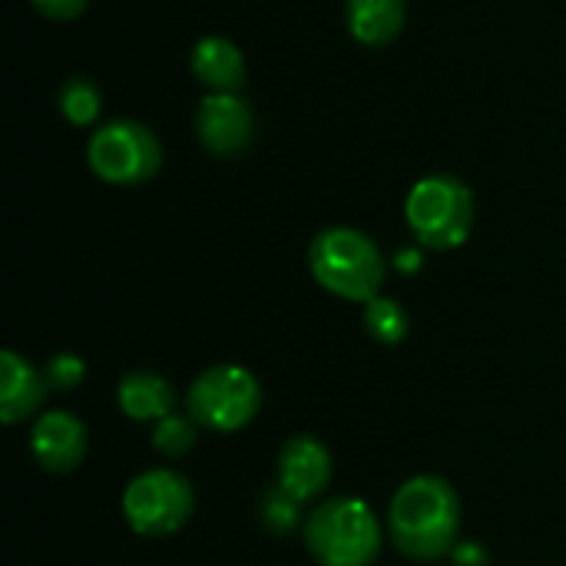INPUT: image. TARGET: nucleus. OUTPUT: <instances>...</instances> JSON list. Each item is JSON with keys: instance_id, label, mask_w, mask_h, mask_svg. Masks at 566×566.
Returning a JSON list of instances; mask_svg holds the SVG:
<instances>
[{"instance_id": "nucleus-19", "label": "nucleus", "mask_w": 566, "mask_h": 566, "mask_svg": "<svg viewBox=\"0 0 566 566\" xmlns=\"http://www.w3.org/2000/svg\"><path fill=\"white\" fill-rule=\"evenodd\" d=\"M43 375L50 381L53 391H70L76 385H83L86 378V361L73 352H56L46 365H43Z\"/></svg>"}, {"instance_id": "nucleus-17", "label": "nucleus", "mask_w": 566, "mask_h": 566, "mask_svg": "<svg viewBox=\"0 0 566 566\" xmlns=\"http://www.w3.org/2000/svg\"><path fill=\"white\" fill-rule=\"evenodd\" d=\"M196 441H199V424L189 415H176V411L156 421L149 438L153 451H159L163 458H182L196 448Z\"/></svg>"}, {"instance_id": "nucleus-5", "label": "nucleus", "mask_w": 566, "mask_h": 566, "mask_svg": "<svg viewBox=\"0 0 566 566\" xmlns=\"http://www.w3.org/2000/svg\"><path fill=\"white\" fill-rule=\"evenodd\" d=\"M262 385L242 365H212L186 391V411L199 428L216 434L242 431L262 411Z\"/></svg>"}, {"instance_id": "nucleus-20", "label": "nucleus", "mask_w": 566, "mask_h": 566, "mask_svg": "<svg viewBox=\"0 0 566 566\" xmlns=\"http://www.w3.org/2000/svg\"><path fill=\"white\" fill-rule=\"evenodd\" d=\"M30 3H33L43 17L66 23V20H76V17L86 10V3H90V0H30Z\"/></svg>"}, {"instance_id": "nucleus-6", "label": "nucleus", "mask_w": 566, "mask_h": 566, "mask_svg": "<svg viewBox=\"0 0 566 566\" xmlns=\"http://www.w3.org/2000/svg\"><path fill=\"white\" fill-rule=\"evenodd\" d=\"M196 511V494L189 478L172 468H149L136 474L123 491V517L133 534L146 541H163L179 534Z\"/></svg>"}, {"instance_id": "nucleus-3", "label": "nucleus", "mask_w": 566, "mask_h": 566, "mask_svg": "<svg viewBox=\"0 0 566 566\" xmlns=\"http://www.w3.org/2000/svg\"><path fill=\"white\" fill-rule=\"evenodd\" d=\"M302 534L318 566H371L385 544L375 511L358 497H335L318 504L305 517Z\"/></svg>"}, {"instance_id": "nucleus-8", "label": "nucleus", "mask_w": 566, "mask_h": 566, "mask_svg": "<svg viewBox=\"0 0 566 566\" xmlns=\"http://www.w3.org/2000/svg\"><path fill=\"white\" fill-rule=\"evenodd\" d=\"M332 474H335L332 451L315 434H292L282 444L275 478H279V488L292 494L295 501L312 504L318 494H325V488L332 484Z\"/></svg>"}, {"instance_id": "nucleus-2", "label": "nucleus", "mask_w": 566, "mask_h": 566, "mask_svg": "<svg viewBox=\"0 0 566 566\" xmlns=\"http://www.w3.org/2000/svg\"><path fill=\"white\" fill-rule=\"evenodd\" d=\"M308 269L325 292L361 305L381 295L388 275V262L381 249L352 226L322 229L308 245Z\"/></svg>"}, {"instance_id": "nucleus-1", "label": "nucleus", "mask_w": 566, "mask_h": 566, "mask_svg": "<svg viewBox=\"0 0 566 566\" xmlns=\"http://www.w3.org/2000/svg\"><path fill=\"white\" fill-rule=\"evenodd\" d=\"M391 544L421 564H434L454 554L461 544V497L441 474L408 478L388 507Z\"/></svg>"}, {"instance_id": "nucleus-10", "label": "nucleus", "mask_w": 566, "mask_h": 566, "mask_svg": "<svg viewBox=\"0 0 566 566\" xmlns=\"http://www.w3.org/2000/svg\"><path fill=\"white\" fill-rule=\"evenodd\" d=\"M86 424L70 411H43L30 431V454L46 474H70L86 461Z\"/></svg>"}, {"instance_id": "nucleus-18", "label": "nucleus", "mask_w": 566, "mask_h": 566, "mask_svg": "<svg viewBox=\"0 0 566 566\" xmlns=\"http://www.w3.org/2000/svg\"><path fill=\"white\" fill-rule=\"evenodd\" d=\"M262 524L272 531V534H279V537H285V534H292L298 524H302V501H295L292 494H285L279 484L262 497Z\"/></svg>"}, {"instance_id": "nucleus-14", "label": "nucleus", "mask_w": 566, "mask_h": 566, "mask_svg": "<svg viewBox=\"0 0 566 566\" xmlns=\"http://www.w3.org/2000/svg\"><path fill=\"white\" fill-rule=\"evenodd\" d=\"M408 20V0H348V30L358 43L385 46Z\"/></svg>"}, {"instance_id": "nucleus-22", "label": "nucleus", "mask_w": 566, "mask_h": 566, "mask_svg": "<svg viewBox=\"0 0 566 566\" xmlns=\"http://www.w3.org/2000/svg\"><path fill=\"white\" fill-rule=\"evenodd\" d=\"M395 262H398V269H401L405 275H415V272L421 269V262H424V259H421V252H418V249H405V252H398V259H395Z\"/></svg>"}, {"instance_id": "nucleus-7", "label": "nucleus", "mask_w": 566, "mask_h": 566, "mask_svg": "<svg viewBox=\"0 0 566 566\" xmlns=\"http://www.w3.org/2000/svg\"><path fill=\"white\" fill-rule=\"evenodd\" d=\"M90 169L109 186H143L163 166V146L143 123L116 119L93 133L86 149Z\"/></svg>"}, {"instance_id": "nucleus-15", "label": "nucleus", "mask_w": 566, "mask_h": 566, "mask_svg": "<svg viewBox=\"0 0 566 566\" xmlns=\"http://www.w3.org/2000/svg\"><path fill=\"white\" fill-rule=\"evenodd\" d=\"M365 332L381 342V345H398L408 338L411 332V318H408V308L398 302V298H388V295H378L365 305Z\"/></svg>"}, {"instance_id": "nucleus-9", "label": "nucleus", "mask_w": 566, "mask_h": 566, "mask_svg": "<svg viewBox=\"0 0 566 566\" xmlns=\"http://www.w3.org/2000/svg\"><path fill=\"white\" fill-rule=\"evenodd\" d=\"M252 106L235 93H209L196 116L199 143L216 156H239L252 143Z\"/></svg>"}, {"instance_id": "nucleus-21", "label": "nucleus", "mask_w": 566, "mask_h": 566, "mask_svg": "<svg viewBox=\"0 0 566 566\" xmlns=\"http://www.w3.org/2000/svg\"><path fill=\"white\" fill-rule=\"evenodd\" d=\"M451 564L454 566H491V554L484 544L478 541H461L451 554Z\"/></svg>"}, {"instance_id": "nucleus-11", "label": "nucleus", "mask_w": 566, "mask_h": 566, "mask_svg": "<svg viewBox=\"0 0 566 566\" xmlns=\"http://www.w3.org/2000/svg\"><path fill=\"white\" fill-rule=\"evenodd\" d=\"M50 381L43 368L27 361L20 352H0V421L17 424L40 411L46 401Z\"/></svg>"}, {"instance_id": "nucleus-12", "label": "nucleus", "mask_w": 566, "mask_h": 566, "mask_svg": "<svg viewBox=\"0 0 566 566\" xmlns=\"http://www.w3.org/2000/svg\"><path fill=\"white\" fill-rule=\"evenodd\" d=\"M189 66L196 80L206 83L212 93H235L245 83V56L226 36H202L192 46Z\"/></svg>"}, {"instance_id": "nucleus-13", "label": "nucleus", "mask_w": 566, "mask_h": 566, "mask_svg": "<svg viewBox=\"0 0 566 566\" xmlns=\"http://www.w3.org/2000/svg\"><path fill=\"white\" fill-rule=\"evenodd\" d=\"M116 405L129 421H163L176 411V388L156 371H129L116 388Z\"/></svg>"}, {"instance_id": "nucleus-16", "label": "nucleus", "mask_w": 566, "mask_h": 566, "mask_svg": "<svg viewBox=\"0 0 566 566\" xmlns=\"http://www.w3.org/2000/svg\"><path fill=\"white\" fill-rule=\"evenodd\" d=\"M56 106L73 126H90V123H96V116L103 109V96H99L96 83H90L86 76H70L56 93Z\"/></svg>"}, {"instance_id": "nucleus-4", "label": "nucleus", "mask_w": 566, "mask_h": 566, "mask_svg": "<svg viewBox=\"0 0 566 566\" xmlns=\"http://www.w3.org/2000/svg\"><path fill=\"white\" fill-rule=\"evenodd\" d=\"M405 216L424 249H461L474 229V196L454 176H424L408 192Z\"/></svg>"}]
</instances>
